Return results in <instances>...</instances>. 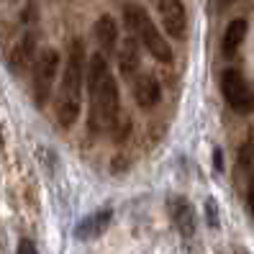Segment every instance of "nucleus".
I'll use <instances>...</instances> for the list:
<instances>
[{
	"label": "nucleus",
	"instance_id": "1a4fd4ad",
	"mask_svg": "<svg viewBox=\"0 0 254 254\" xmlns=\"http://www.w3.org/2000/svg\"><path fill=\"white\" fill-rule=\"evenodd\" d=\"M111 218H113V211L111 208H100V211H93L90 216H85L77 226H74V236L80 242H93L98 239L103 231L111 226Z\"/></svg>",
	"mask_w": 254,
	"mask_h": 254
},
{
	"label": "nucleus",
	"instance_id": "9b49d317",
	"mask_svg": "<svg viewBox=\"0 0 254 254\" xmlns=\"http://www.w3.org/2000/svg\"><path fill=\"white\" fill-rule=\"evenodd\" d=\"M95 41L103 54H113L116 52V44H118V23L113 21V16H100L95 21Z\"/></svg>",
	"mask_w": 254,
	"mask_h": 254
},
{
	"label": "nucleus",
	"instance_id": "9d476101",
	"mask_svg": "<svg viewBox=\"0 0 254 254\" xmlns=\"http://www.w3.org/2000/svg\"><path fill=\"white\" fill-rule=\"evenodd\" d=\"M162 98V87L157 82L154 74H139L136 80H133V100H136V106L149 111L154 108Z\"/></svg>",
	"mask_w": 254,
	"mask_h": 254
},
{
	"label": "nucleus",
	"instance_id": "dca6fc26",
	"mask_svg": "<svg viewBox=\"0 0 254 254\" xmlns=\"http://www.w3.org/2000/svg\"><path fill=\"white\" fill-rule=\"evenodd\" d=\"M16 254H39V252H36V244L31 242V239H21Z\"/></svg>",
	"mask_w": 254,
	"mask_h": 254
},
{
	"label": "nucleus",
	"instance_id": "2eb2a0df",
	"mask_svg": "<svg viewBox=\"0 0 254 254\" xmlns=\"http://www.w3.org/2000/svg\"><path fill=\"white\" fill-rule=\"evenodd\" d=\"M205 218H208V226L211 229H218V205L213 198L205 200Z\"/></svg>",
	"mask_w": 254,
	"mask_h": 254
},
{
	"label": "nucleus",
	"instance_id": "a211bd4d",
	"mask_svg": "<svg viewBox=\"0 0 254 254\" xmlns=\"http://www.w3.org/2000/svg\"><path fill=\"white\" fill-rule=\"evenodd\" d=\"M213 164H216V172L223 170V157H221V149H216L213 152Z\"/></svg>",
	"mask_w": 254,
	"mask_h": 254
},
{
	"label": "nucleus",
	"instance_id": "f3484780",
	"mask_svg": "<svg viewBox=\"0 0 254 254\" xmlns=\"http://www.w3.org/2000/svg\"><path fill=\"white\" fill-rule=\"evenodd\" d=\"M247 203H249V211L254 216V180L249 183V192H247Z\"/></svg>",
	"mask_w": 254,
	"mask_h": 254
},
{
	"label": "nucleus",
	"instance_id": "0eeeda50",
	"mask_svg": "<svg viewBox=\"0 0 254 254\" xmlns=\"http://www.w3.org/2000/svg\"><path fill=\"white\" fill-rule=\"evenodd\" d=\"M34 59H36V36L34 34H26L16 47H13L10 57H8V69L10 74L16 77H23V74L34 67Z\"/></svg>",
	"mask_w": 254,
	"mask_h": 254
},
{
	"label": "nucleus",
	"instance_id": "20e7f679",
	"mask_svg": "<svg viewBox=\"0 0 254 254\" xmlns=\"http://www.w3.org/2000/svg\"><path fill=\"white\" fill-rule=\"evenodd\" d=\"M57 67H59V54L57 49H44L36 59H34V103L41 108L47 106V100L52 98V87L57 80Z\"/></svg>",
	"mask_w": 254,
	"mask_h": 254
},
{
	"label": "nucleus",
	"instance_id": "423d86ee",
	"mask_svg": "<svg viewBox=\"0 0 254 254\" xmlns=\"http://www.w3.org/2000/svg\"><path fill=\"white\" fill-rule=\"evenodd\" d=\"M152 3L159 10L164 31H167L172 39H183L185 28H188V13H185L183 0H152Z\"/></svg>",
	"mask_w": 254,
	"mask_h": 254
},
{
	"label": "nucleus",
	"instance_id": "7ed1b4c3",
	"mask_svg": "<svg viewBox=\"0 0 254 254\" xmlns=\"http://www.w3.org/2000/svg\"><path fill=\"white\" fill-rule=\"evenodd\" d=\"M124 16H126V23H128V28H131V34L144 44L149 54H152L154 59H159V62H172L170 44L164 41V36L159 34L157 23L152 21V16H149L141 5H133V3L126 5Z\"/></svg>",
	"mask_w": 254,
	"mask_h": 254
},
{
	"label": "nucleus",
	"instance_id": "f8f14e48",
	"mask_svg": "<svg viewBox=\"0 0 254 254\" xmlns=\"http://www.w3.org/2000/svg\"><path fill=\"white\" fill-rule=\"evenodd\" d=\"M118 62H121V72L126 77H131L141 64V52H139V41L136 36H128L121 47H118Z\"/></svg>",
	"mask_w": 254,
	"mask_h": 254
},
{
	"label": "nucleus",
	"instance_id": "6e6552de",
	"mask_svg": "<svg viewBox=\"0 0 254 254\" xmlns=\"http://www.w3.org/2000/svg\"><path fill=\"white\" fill-rule=\"evenodd\" d=\"M170 216H172L175 229L180 231V236L190 239L192 234H195V229H198V218H195V208L190 205L188 198H183V195L172 198V200H170Z\"/></svg>",
	"mask_w": 254,
	"mask_h": 254
},
{
	"label": "nucleus",
	"instance_id": "6ab92c4d",
	"mask_svg": "<svg viewBox=\"0 0 254 254\" xmlns=\"http://www.w3.org/2000/svg\"><path fill=\"white\" fill-rule=\"evenodd\" d=\"M213 3H216V10H226L229 5L236 3V0H213Z\"/></svg>",
	"mask_w": 254,
	"mask_h": 254
},
{
	"label": "nucleus",
	"instance_id": "39448f33",
	"mask_svg": "<svg viewBox=\"0 0 254 254\" xmlns=\"http://www.w3.org/2000/svg\"><path fill=\"white\" fill-rule=\"evenodd\" d=\"M221 93L236 113H252L254 111V93L239 69H226L221 74Z\"/></svg>",
	"mask_w": 254,
	"mask_h": 254
},
{
	"label": "nucleus",
	"instance_id": "ddd939ff",
	"mask_svg": "<svg viewBox=\"0 0 254 254\" xmlns=\"http://www.w3.org/2000/svg\"><path fill=\"white\" fill-rule=\"evenodd\" d=\"M244 36H247V21H244V18H234V21L226 26V31H223V54L234 57L236 49L242 47Z\"/></svg>",
	"mask_w": 254,
	"mask_h": 254
},
{
	"label": "nucleus",
	"instance_id": "f03ea898",
	"mask_svg": "<svg viewBox=\"0 0 254 254\" xmlns=\"http://www.w3.org/2000/svg\"><path fill=\"white\" fill-rule=\"evenodd\" d=\"M82 85H85V47L80 39H74L69 47V57H67L62 85H59V98H57V121L64 128H69L80 116Z\"/></svg>",
	"mask_w": 254,
	"mask_h": 254
},
{
	"label": "nucleus",
	"instance_id": "4468645a",
	"mask_svg": "<svg viewBox=\"0 0 254 254\" xmlns=\"http://www.w3.org/2000/svg\"><path fill=\"white\" fill-rule=\"evenodd\" d=\"M239 167L242 170H252L254 167V133H249V139L244 141L242 152H239Z\"/></svg>",
	"mask_w": 254,
	"mask_h": 254
},
{
	"label": "nucleus",
	"instance_id": "f257e3e1",
	"mask_svg": "<svg viewBox=\"0 0 254 254\" xmlns=\"http://www.w3.org/2000/svg\"><path fill=\"white\" fill-rule=\"evenodd\" d=\"M87 87H90V121L93 131H111L121 116V95L116 77L108 67L106 54H95L87 64Z\"/></svg>",
	"mask_w": 254,
	"mask_h": 254
}]
</instances>
